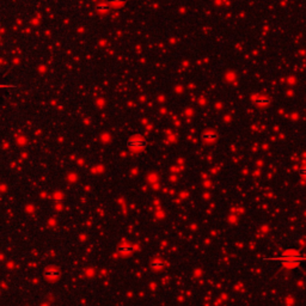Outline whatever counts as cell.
Listing matches in <instances>:
<instances>
[{
    "label": "cell",
    "instance_id": "cell-1",
    "mask_svg": "<svg viewBox=\"0 0 306 306\" xmlns=\"http://www.w3.org/2000/svg\"><path fill=\"white\" fill-rule=\"evenodd\" d=\"M300 174H301V175H303V176H305V177H306V166H305V167H303V169L300 170Z\"/></svg>",
    "mask_w": 306,
    "mask_h": 306
}]
</instances>
